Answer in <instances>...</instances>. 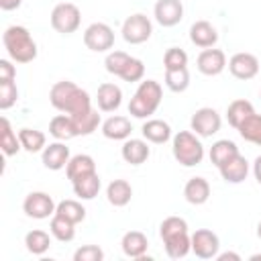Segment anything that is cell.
I'll use <instances>...</instances> for the list:
<instances>
[{
    "label": "cell",
    "instance_id": "6da1fadb",
    "mask_svg": "<svg viewBox=\"0 0 261 261\" xmlns=\"http://www.w3.org/2000/svg\"><path fill=\"white\" fill-rule=\"evenodd\" d=\"M49 102L55 110L65 112L69 116L82 114L86 110L92 108V98L86 90H82L77 84L69 82V80H61L55 82L49 90Z\"/></svg>",
    "mask_w": 261,
    "mask_h": 261
},
{
    "label": "cell",
    "instance_id": "7a4b0ae2",
    "mask_svg": "<svg viewBox=\"0 0 261 261\" xmlns=\"http://www.w3.org/2000/svg\"><path fill=\"white\" fill-rule=\"evenodd\" d=\"M159 237L163 241L165 253L171 259H181L192 251V234L188 232V222L179 216H167L159 224Z\"/></svg>",
    "mask_w": 261,
    "mask_h": 261
},
{
    "label": "cell",
    "instance_id": "3957f363",
    "mask_svg": "<svg viewBox=\"0 0 261 261\" xmlns=\"http://www.w3.org/2000/svg\"><path fill=\"white\" fill-rule=\"evenodd\" d=\"M2 43H4L8 57L14 63H31L39 53L33 35L22 24H10L2 33Z\"/></svg>",
    "mask_w": 261,
    "mask_h": 261
},
{
    "label": "cell",
    "instance_id": "277c9868",
    "mask_svg": "<svg viewBox=\"0 0 261 261\" xmlns=\"http://www.w3.org/2000/svg\"><path fill=\"white\" fill-rule=\"evenodd\" d=\"M163 100V88L155 80H141L139 88L135 90L130 102H128V114L141 120H147L155 110L159 108Z\"/></svg>",
    "mask_w": 261,
    "mask_h": 261
},
{
    "label": "cell",
    "instance_id": "5b68a950",
    "mask_svg": "<svg viewBox=\"0 0 261 261\" xmlns=\"http://www.w3.org/2000/svg\"><path fill=\"white\" fill-rule=\"evenodd\" d=\"M171 153L179 165L194 167L204 159V145L194 130H179L171 139Z\"/></svg>",
    "mask_w": 261,
    "mask_h": 261
},
{
    "label": "cell",
    "instance_id": "8992f818",
    "mask_svg": "<svg viewBox=\"0 0 261 261\" xmlns=\"http://www.w3.org/2000/svg\"><path fill=\"white\" fill-rule=\"evenodd\" d=\"M51 27L61 35H71L82 24V12L73 2H59L51 10Z\"/></svg>",
    "mask_w": 261,
    "mask_h": 261
},
{
    "label": "cell",
    "instance_id": "52a82bcc",
    "mask_svg": "<svg viewBox=\"0 0 261 261\" xmlns=\"http://www.w3.org/2000/svg\"><path fill=\"white\" fill-rule=\"evenodd\" d=\"M122 39L130 45H141L145 41L151 39V33H153V22L149 20V16L141 14V12H135L130 16H126V20L122 22Z\"/></svg>",
    "mask_w": 261,
    "mask_h": 261
},
{
    "label": "cell",
    "instance_id": "ba28073f",
    "mask_svg": "<svg viewBox=\"0 0 261 261\" xmlns=\"http://www.w3.org/2000/svg\"><path fill=\"white\" fill-rule=\"evenodd\" d=\"M84 45L94 53H106L114 47V31L106 22H92L84 31Z\"/></svg>",
    "mask_w": 261,
    "mask_h": 261
},
{
    "label": "cell",
    "instance_id": "9c48e42d",
    "mask_svg": "<svg viewBox=\"0 0 261 261\" xmlns=\"http://www.w3.org/2000/svg\"><path fill=\"white\" fill-rule=\"evenodd\" d=\"M220 124H222V118L220 114L210 108V106H202L198 108L192 118H190V128L200 137V139H208L212 135H216L220 130Z\"/></svg>",
    "mask_w": 261,
    "mask_h": 261
},
{
    "label": "cell",
    "instance_id": "30bf717a",
    "mask_svg": "<svg viewBox=\"0 0 261 261\" xmlns=\"http://www.w3.org/2000/svg\"><path fill=\"white\" fill-rule=\"evenodd\" d=\"M55 208H57V204L53 202V198L47 192H31L22 200V212L35 220H45V218L53 216Z\"/></svg>",
    "mask_w": 261,
    "mask_h": 261
},
{
    "label": "cell",
    "instance_id": "8fae6325",
    "mask_svg": "<svg viewBox=\"0 0 261 261\" xmlns=\"http://www.w3.org/2000/svg\"><path fill=\"white\" fill-rule=\"evenodd\" d=\"M220 251V239L210 228H198L192 234V253L200 259H216Z\"/></svg>",
    "mask_w": 261,
    "mask_h": 261
},
{
    "label": "cell",
    "instance_id": "7c38bea8",
    "mask_svg": "<svg viewBox=\"0 0 261 261\" xmlns=\"http://www.w3.org/2000/svg\"><path fill=\"white\" fill-rule=\"evenodd\" d=\"M228 71L232 73V77L237 80H253L257 73H259V59L253 55V53H247V51H241V53H234L230 59H228Z\"/></svg>",
    "mask_w": 261,
    "mask_h": 261
},
{
    "label": "cell",
    "instance_id": "4fadbf2b",
    "mask_svg": "<svg viewBox=\"0 0 261 261\" xmlns=\"http://www.w3.org/2000/svg\"><path fill=\"white\" fill-rule=\"evenodd\" d=\"M196 67H198V71H200L202 75H208V77L218 75V73H222L224 67H226V55H224L222 49L208 47V49H204V51L198 55Z\"/></svg>",
    "mask_w": 261,
    "mask_h": 261
},
{
    "label": "cell",
    "instance_id": "5bb4252c",
    "mask_svg": "<svg viewBox=\"0 0 261 261\" xmlns=\"http://www.w3.org/2000/svg\"><path fill=\"white\" fill-rule=\"evenodd\" d=\"M153 16L161 27H175L184 18L181 0H157L153 6Z\"/></svg>",
    "mask_w": 261,
    "mask_h": 261
},
{
    "label": "cell",
    "instance_id": "9a60e30c",
    "mask_svg": "<svg viewBox=\"0 0 261 261\" xmlns=\"http://www.w3.org/2000/svg\"><path fill=\"white\" fill-rule=\"evenodd\" d=\"M71 155H69V147H65V141H55L49 143L43 151H41V161L47 169L51 171H59L69 163Z\"/></svg>",
    "mask_w": 261,
    "mask_h": 261
},
{
    "label": "cell",
    "instance_id": "2e32d148",
    "mask_svg": "<svg viewBox=\"0 0 261 261\" xmlns=\"http://www.w3.org/2000/svg\"><path fill=\"white\" fill-rule=\"evenodd\" d=\"M96 104L102 112H116L122 104V90L112 82L100 84L96 92Z\"/></svg>",
    "mask_w": 261,
    "mask_h": 261
},
{
    "label": "cell",
    "instance_id": "e0dca14e",
    "mask_svg": "<svg viewBox=\"0 0 261 261\" xmlns=\"http://www.w3.org/2000/svg\"><path fill=\"white\" fill-rule=\"evenodd\" d=\"M120 155L128 165H143L151 155L149 141L147 139H126L120 147Z\"/></svg>",
    "mask_w": 261,
    "mask_h": 261
},
{
    "label": "cell",
    "instance_id": "ac0fdd59",
    "mask_svg": "<svg viewBox=\"0 0 261 261\" xmlns=\"http://www.w3.org/2000/svg\"><path fill=\"white\" fill-rule=\"evenodd\" d=\"M190 41L200 47V49H208V47H214L218 43V31L212 22L208 20H196L192 27H190Z\"/></svg>",
    "mask_w": 261,
    "mask_h": 261
},
{
    "label": "cell",
    "instance_id": "d6986e66",
    "mask_svg": "<svg viewBox=\"0 0 261 261\" xmlns=\"http://www.w3.org/2000/svg\"><path fill=\"white\" fill-rule=\"evenodd\" d=\"M102 135L106 137V139H110V141H126L128 137H130V130H133V126H130V120L126 118V116H122V114H112V116H108L104 122H102Z\"/></svg>",
    "mask_w": 261,
    "mask_h": 261
},
{
    "label": "cell",
    "instance_id": "ffe728a7",
    "mask_svg": "<svg viewBox=\"0 0 261 261\" xmlns=\"http://www.w3.org/2000/svg\"><path fill=\"white\" fill-rule=\"evenodd\" d=\"M218 171L226 184H241L249 175V161L239 153L232 159H228L224 165H220Z\"/></svg>",
    "mask_w": 261,
    "mask_h": 261
},
{
    "label": "cell",
    "instance_id": "44dd1931",
    "mask_svg": "<svg viewBox=\"0 0 261 261\" xmlns=\"http://www.w3.org/2000/svg\"><path fill=\"white\" fill-rule=\"evenodd\" d=\"M141 133H143V139H147L153 145H163L171 139V126L161 118H147L141 126Z\"/></svg>",
    "mask_w": 261,
    "mask_h": 261
},
{
    "label": "cell",
    "instance_id": "7402d4cb",
    "mask_svg": "<svg viewBox=\"0 0 261 261\" xmlns=\"http://www.w3.org/2000/svg\"><path fill=\"white\" fill-rule=\"evenodd\" d=\"M184 198H186V202H190L194 206L206 204L208 198H210V184H208V179L200 177V175L190 177L186 181V186H184Z\"/></svg>",
    "mask_w": 261,
    "mask_h": 261
},
{
    "label": "cell",
    "instance_id": "603a6c76",
    "mask_svg": "<svg viewBox=\"0 0 261 261\" xmlns=\"http://www.w3.org/2000/svg\"><path fill=\"white\" fill-rule=\"evenodd\" d=\"M120 247H122V253L126 257L141 259V257H145V253L149 249V241H147L145 232H141V230H128V232L122 234Z\"/></svg>",
    "mask_w": 261,
    "mask_h": 261
},
{
    "label": "cell",
    "instance_id": "cb8c5ba5",
    "mask_svg": "<svg viewBox=\"0 0 261 261\" xmlns=\"http://www.w3.org/2000/svg\"><path fill=\"white\" fill-rule=\"evenodd\" d=\"M65 173H67V179L69 181H75L84 175H90V173H96V161L92 155H86V153H80V155H73L69 159V163L65 165Z\"/></svg>",
    "mask_w": 261,
    "mask_h": 261
},
{
    "label": "cell",
    "instance_id": "d4e9b609",
    "mask_svg": "<svg viewBox=\"0 0 261 261\" xmlns=\"http://www.w3.org/2000/svg\"><path fill=\"white\" fill-rule=\"evenodd\" d=\"M133 198V186L126 179H112L106 188V200L114 208H124Z\"/></svg>",
    "mask_w": 261,
    "mask_h": 261
},
{
    "label": "cell",
    "instance_id": "484cf974",
    "mask_svg": "<svg viewBox=\"0 0 261 261\" xmlns=\"http://www.w3.org/2000/svg\"><path fill=\"white\" fill-rule=\"evenodd\" d=\"M49 135H51L55 141H69V139L77 137V135H75V126H73L71 116L65 114V112L53 116L51 122H49Z\"/></svg>",
    "mask_w": 261,
    "mask_h": 261
},
{
    "label": "cell",
    "instance_id": "4316f807",
    "mask_svg": "<svg viewBox=\"0 0 261 261\" xmlns=\"http://www.w3.org/2000/svg\"><path fill=\"white\" fill-rule=\"evenodd\" d=\"M0 147H2V153L6 157H12V155H16L22 149L20 139H18V133L12 130L10 120L6 116L0 118Z\"/></svg>",
    "mask_w": 261,
    "mask_h": 261
},
{
    "label": "cell",
    "instance_id": "83f0119b",
    "mask_svg": "<svg viewBox=\"0 0 261 261\" xmlns=\"http://www.w3.org/2000/svg\"><path fill=\"white\" fill-rule=\"evenodd\" d=\"M71 186H73V194L80 200H94L102 188V181H100V175L96 171V173H90V175H84V177L71 181Z\"/></svg>",
    "mask_w": 261,
    "mask_h": 261
},
{
    "label": "cell",
    "instance_id": "f1b7e54d",
    "mask_svg": "<svg viewBox=\"0 0 261 261\" xmlns=\"http://www.w3.org/2000/svg\"><path fill=\"white\" fill-rule=\"evenodd\" d=\"M71 120H73V126H75V135L77 137H88L98 126H102V120H100V114H98L96 108H90V110H86L82 114H75V116H71Z\"/></svg>",
    "mask_w": 261,
    "mask_h": 261
},
{
    "label": "cell",
    "instance_id": "f546056e",
    "mask_svg": "<svg viewBox=\"0 0 261 261\" xmlns=\"http://www.w3.org/2000/svg\"><path fill=\"white\" fill-rule=\"evenodd\" d=\"M234 155H239V147H237L234 141H228V139H220V141L212 143V147H210V151H208V157H210V161H212L216 167L224 165V163H226L228 159H232Z\"/></svg>",
    "mask_w": 261,
    "mask_h": 261
},
{
    "label": "cell",
    "instance_id": "4dcf8cb0",
    "mask_svg": "<svg viewBox=\"0 0 261 261\" xmlns=\"http://www.w3.org/2000/svg\"><path fill=\"white\" fill-rule=\"evenodd\" d=\"M18 139H20V145L27 153H39L47 147V137L43 130H37V128H20L18 130Z\"/></svg>",
    "mask_w": 261,
    "mask_h": 261
},
{
    "label": "cell",
    "instance_id": "1f68e13d",
    "mask_svg": "<svg viewBox=\"0 0 261 261\" xmlns=\"http://www.w3.org/2000/svg\"><path fill=\"white\" fill-rule=\"evenodd\" d=\"M253 112H255L253 104H251L249 100H245V98H239V100H232V102L226 106V120H228V124H230L232 128H239V124H241L247 116H251Z\"/></svg>",
    "mask_w": 261,
    "mask_h": 261
},
{
    "label": "cell",
    "instance_id": "d6a6232c",
    "mask_svg": "<svg viewBox=\"0 0 261 261\" xmlns=\"http://www.w3.org/2000/svg\"><path fill=\"white\" fill-rule=\"evenodd\" d=\"M51 237H53V234H49V232H45V230H41V228L29 230L27 237H24V247H27V251L33 253V255H43V253H47L49 247H51Z\"/></svg>",
    "mask_w": 261,
    "mask_h": 261
},
{
    "label": "cell",
    "instance_id": "836d02e7",
    "mask_svg": "<svg viewBox=\"0 0 261 261\" xmlns=\"http://www.w3.org/2000/svg\"><path fill=\"white\" fill-rule=\"evenodd\" d=\"M239 135L247 141V143H253V145H259L261 147V114L253 112L251 116H247L241 124H239Z\"/></svg>",
    "mask_w": 261,
    "mask_h": 261
},
{
    "label": "cell",
    "instance_id": "e575fe53",
    "mask_svg": "<svg viewBox=\"0 0 261 261\" xmlns=\"http://www.w3.org/2000/svg\"><path fill=\"white\" fill-rule=\"evenodd\" d=\"M49 230H51L53 239H57V241H61V243H69V241H73V237H75V224H73L71 220L59 216V214H53V216H51Z\"/></svg>",
    "mask_w": 261,
    "mask_h": 261
},
{
    "label": "cell",
    "instance_id": "d590c367",
    "mask_svg": "<svg viewBox=\"0 0 261 261\" xmlns=\"http://www.w3.org/2000/svg\"><path fill=\"white\" fill-rule=\"evenodd\" d=\"M165 86L175 92V94H181L188 90L190 86V71L188 67H179V69H165Z\"/></svg>",
    "mask_w": 261,
    "mask_h": 261
},
{
    "label": "cell",
    "instance_id": "8d00e7d4",
    "mask_svg": "<svg viewBox=\"0 0 261 261\" xmlns=\"http://www.w3.org/2000/svg\"><path fill=\"white\" fill-rule=\"evenodd\" d=\"M55 214L71 220L73 224H80L86 218V208L77 200H61L57 204V208H55Z\"/></svg>",
    "mask_w": 261,
    "mask_h": 261
},
{
    "label": "cell",
    "instance_id": "74e56055",
    "mask_svg": "<svg viewBox=\"0 0 261 261\" xmlns=\"http://www.w3.org/2000/svg\"><path fill=\"white\" fill-rule=\"evenodd\" d=\"M128 59H130V55L124 53V51H108V55H106V59H104V67H106L108 73L120 77V73H122V69L126 67Z\"/></svg>",
    "mask_w": 261,
    "mask_h": 261
},
{
    "label": "cell",
    "instance_id": "f35d334b",
    "mask_svg": "<svg viewBox=\"0 0 261 261\" xmlns=\"http://www.w3.org/2000/svg\"><path fill=\"white\" fill-rule=\"evenodd\" d=\"M18 100V88L14 80H0V110H8Z\"/></svg>",
    "mask_w": 261,
    "mask_h": 261
},
{
    "label": "cell",
    "instance_id": "ab89813d",
    "mask_svg": "<svg viewBox=\"0 0 261 261\" xmlns=\"http://www.w3.org/2000/svg\"><path fill=\"white\" fill-rule=\"evenodd\" d=\"M163 67L165 69H179L188 67V53L179 47H169L163 55Z\"/></svg>",
    "mask_w": 261,
    "mask_h": 261
},
{
    "label": "cell",
    "instance_id": "60d3db41",
    "mask_svg": "<svg viewBox=\"0 0 261 261\" xmlns=\"http://www.w3.org/2000/svg\"><path fill=\"white\" fill-rule=\"evenodd\" d=\"M143 75H145V63L139 57H130L128 63H126V67L120 73V80H124V82L130 84V82H141Z\"/></svg>",
    "mask_w": 261,
    "mask_h": 261
},
{
    "label": "cell",
    "instance_id": "b9f144b4",
    "mask_svg": "<svg viewBox=\"0 0 261 261\" xmlns=\"http://www.w3.org/2000/svg\"><path fill=\"white\" fill-rule=\"evenodd\" d=\"M102 259H104V251L98 245H82L73 253V261H102Z\"/></svg>",
    "mask_w": 261,
    "mask_h": 261
},
{
    "label": "cell",
    "instance_id": "7bdbcfd3",
    "mask_svg": "<svg viewBox=\"0 0 261 261\" xmlns=\"http://www.w3.org/2000/svg\"><path fill=\"white\" fill-rule=\"evenodd\" d=\"M16 77V67L8 59H0V80H14Z\"/></svg>",
    "mask_w": 261,
    "mask_h": 261
},
{
    "label": "cell",
    "instance_id": "ee69618b",
    "mask_svg": "<svg viewBox=\"0 0 261 261\" xmlns=\"http://www.w3.org/2000/svg\"><path fill=\"white\" fill-rule=\"evenodd\" d=\"M20 4H22V0H0V8L6 10V12L8 10H16Z\"/></svg>",
    "mask_w": 261,
    "mask_h": 261
},
{
    "label": "cell",
    "instance_id": "f6af8a7d",
    "mask_svg": "<svg viewBox=\"0 0 261 261\" xmlns=\"http://www.w3.org/2000/svg\"><path fill=\"white\" fill-rule=\"evenodd\" d=\"M216 259L218 261H228V259L230 261H241V255L239 253H232V251H226V253H218Z\"/></svg>",
    "mask_w": 261,
    "mask_h": 261
},
{
    "label": "cell",
    "instance_id": "bcb514c9",
    "mask_svg": "<svg viewBox=\"0 0 261 261\" xmlns=\"http://www.w3.org/2000/svg\"><path fill=\"white\" fill-rule=\"evenodd\" d=\"M253 175H255L257 184L261 186V155H257L255 161H253Z\"/></svg>",
    "mask_w": 261,
    "mask_h": 261
},
{
    "label": "cell",
    "instance_id": "7dc6e473",
    "mask_svg": "<svg viewBox=\"0 0 261 261\" xmlns=\"http://www.w3.org/2000/svg\"><path fill=\"white\" fill-rule=\"evenodd\" d=\"M257 237H259V241H261V222L257 224Z\"/></svg>",
    "mask_w": 261,
    "mask_h": 261
},
{
    "label": "cell",
    "instance_id": "c3c4849f",
    "mask_svg": "<svg viewBox=\"0 0 261 261\" xmlns=\"http://www.w3.org/2000/svg\"><path fill=\"white\" fill-rule=\"evenodd\" d=\"M257 259H261V255H251V261H257Z\"/></svg>",
    "mask_w": 261,
    "mask_h": 261
},
{
    "label": "cell",
    "instance_id": "681fc988",
    "mask_svg": "<svg viewBox=\"0 0 261 261\" xmlns=\"http://www.w3.org/2000/svg\"><path fill=\"white\" fill-rule=\"evenodd\" d=\"M259 98H261V92H259Z\"/></svg>",
    "mask_w": 261,
    "mask_h": 261
}]
</instances>
